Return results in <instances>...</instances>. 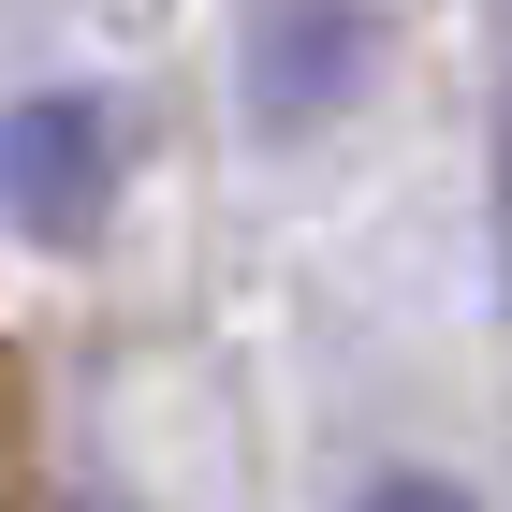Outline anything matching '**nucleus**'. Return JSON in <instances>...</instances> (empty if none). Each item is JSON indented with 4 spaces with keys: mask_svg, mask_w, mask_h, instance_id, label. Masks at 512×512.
<instances>
[{
    "mask_svg": "<svg viewBox=\"0 0 512 512\" xmlns=\"http://www.w3.org/2000/svg\"><path fill=\"white\" fill-rule=\"evenodd\" d=\"M118 205V103L103 88H30L0 103V220L44 249H88Z\"/></svg>",
    "mask_w": 512,
    "mask_h": 512,
    "instance_id": "f257e3e1",
    "label": "nucleus"
},
{
    "mask_svg": "<svg viewBox=\"0 0 512 512\" xmlns=\"http://www.w3.org/2000/svg\"><path fill=\"white\" fill-rule=\"evenodd\" d=\"M366 512H483V498L439 483V469H395V483H366Z\"/></svg>",
    "mask_w": 512,
    "mask_h": 512,
    "instance_id": "7ed1b4c3",
    "label": "nucleus"
},
{
    "mask_svg": "<svg viewBox=\"0 0 512 512\" xmlns=\"http://www.w3.org/2000/svg\"><path fill=\"white\" fill-rule=\"evenodd\" d=\"M366 59H381V15L366 0H264L249 15V59H235L249 132H322L366 88Z\"/></svg>",
    "mask_w": 512,
    "mask_h": 512,
    "instance_id": "f03ea898",
    "label": "nucleus"
}]
</instances>
